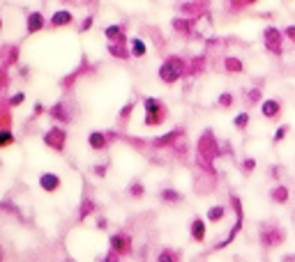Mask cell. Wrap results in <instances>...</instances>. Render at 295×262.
<instances>
[{
	"mask_svg": "<svg viewBox=\"0 0 295 262\" xmlns=\"http://www.w3.org/2000/svg\"><path fill=\"white\" fill-rule=\"evenodd\" d=\"M221 154L219 145H217L215 140V134L212 131H205L203 136H201L199 140V163H201V168H205L208 173H215V159Z\"/></svg>",
	"mask_w": 295,
	"mask_h": 262,
	"instance_id": "cell-1",
	"label": "cell"
},
{
	"mask_svg": "<svg viewBox=\"0 0 295 262\" xmlns=\"http://www.w3.org/2000/svg\"><path fill=\"white\" fill-rule=\"evenodd\" d=\"M258 244L265 251H272V248H279L286 244V230L277 223H260L258 230Z\"/></svg>",
	"mask_w": 295,
	"mask_h": 262,
	"instance_id": "cell-2",
	"label": "cell"
},
{
	"mask_svg": "<svg viewBox=\"0 0 295 262\" xmlns=\"http://www.w3.org/2000/svg\"><path fill=\"white\" fill-rule=\"evenodd\" d=\"M185 71H187L185 60L178 58V55H171V58H166L159 67V81L166 85H173L185 76Z\"/></svg>",
	"mask_w": 295,
	"mask_h": 262,
	"instance_id": "cell-3",
	"label": "cell"
},
{
	"mask_svg": "<svg viewBox=\"0 0 295 262\" xmlns=\"http://www.w3.org/2000/svg\"><path fill=\"white\" fill-rule=\"evenodd\" d=\"M284 30L277 28V25H268V28L263 30V46L268 53L277 55V58H281L284 55Z\"/></svg>",
	"mask_w": 295,
	"mask_h": 262,
	"instance_id": "cell-4",
	"label": "cell"
},
{
	"mask_svg": "<svg viewBox=\"0 0 295 262\" xmlns=\"http://www.w3.org/2000/svg\"><path fill=\"white\" fill-rule=\"evenodd\" d=\"M143 106H145V124H148V127H159V124L166 120V106L161 104L159 99H155V97H145Z\"/></svg>",
	"mask_w": 295,
	"mask_h": 262,
	"instance_id": "cell-5",
	"label": "cell"
},
{
	"mask_svg": "<svg viewBox=\"0 0 295 262\" xmlns=\"http://www.w3.org/2000/svg\"><path fill=\"white\" fill-rule=\"evenodd\" d=\"M109 251L118 253V255H127L132 253V235L127 233H115L109 237Z\"/></svg>",
	"mask_w": 295,
	"mask_h": 262,
	"instance_id": "cell-6",
	"label": "cell"
},
{
	"mask_svg": "<svg viewBox=\"0 0 295 262\" xmlns=\"http://www.w3.org/2000/svg\"><path fill=\"white\" fill-rule=\"evenodd\" d=\"M189 237H191V242H196V244H203L205 239H208V223H205V218H201V216L191 218Z\"/></svg>",
	"mask_w": 295,
	"mask_h": 262,
	"instance_id": "cell-7",
	"label": "cell"
},
{
	"mask_svg": "<svg viewBox=\"0 0 295 262\" xmlns=\"http://www.w3.org/2000/svg\"><path fill=\"white\" fill-rule=\"evenodd\" d=\"M37 182H40V189H42V191H46V193H55L58 189L62 186L60 175H55V173H42Z\"/></svg>",
	"mask_w": 295,
	"mask_h": 262,
	"instance_id": "cell-8",
	"label": "cell"
},
{
	"mask_svg": "<svg viewBox=\"0 0 295 262\" xmlns=\"http://www.w3.org/2000/svg\"><path fill=\"white\" fill-rule=\"evenodd\" d=\"M260 115L265 120H277L281 115V101L279 99H263L260 101Z\"/></svg>",
	"mask_w": 295,
	"mask_h": 262,
	"instance_id": "cell-9",
	"label": "cell"
},
{
	"mask_svg": "<svg viewBox=\"0 0 295 262\" xmlns=\"http://www.w3.org/2000/svg\"><path fill=\"white\" fill-rule=\"evenodd\" d=\"M44 143L51 149H55V152H62V147H65V131L62 129H51L49 134L44 136Z\"/></svg>",
	"mask_w": 295,
	"mask_h": 262,
	"instance_id": "cell-10",
	"label": "cell"
},
{
	"mask_svg": "<svg viewBox=\"0 0 295 262\" xmlns=\"http://www.w3.org/2000/svg\"><path fill=\"white\" fill-rule=\"evenodd\" d=\"M270 200L275 205H286L290 200V189L286 186V184H275V186L270 189Z\"/></svg>",
	"mask_w": 295,
	"mask_h": 262,
	"instance_id": "cell-11",
	"label": "cell"
},
{
	"mask_svg": "<svg viewBox=\"0 0 295 262\" xmlns=\"http://www.w3.org/2000/svg\"><path fill=\"white\" fill-rule=\"evenodd\" d=\"M224 69L228 71V74H242V71H245V62H242L240 58H235V55H226Z\"/></svg>",
	"mask_w": 295,
	"mask_h": 262,
	"instance_id": "cell-12",
	"label": "cell"
},
{
	"mask_svg": "<svg viewBox=\"0 0 295 262\" xmlns=\"http://www.w3.org/2000/svg\"><path fill=\"white\" fill-rule=\"evenodd\" d=\"M88 145H90L92 149H97V152H102V149H106V145H109V138H106V134H102V131H92V134L88 136Z\"/></svg>",
	"mask_w": 295,
	"mask_h": 262,
	"instance_id": "cell-13",
	"label": "cell"
},
{
	"mask_svg": "<svg viewBox=\"0 0 295 262\" xmlns=\"http://www.w3.org/2000/svg\"><path fill=\"white\" fill-rule=\"evenodd\" d=\"M226 212H228L226 205H212V207L208 209V214H205V218L210 223H221L226 218Z\"/></svg>",
	"mask_w": 295,
	"mask_h": 262,
	"instance_id": "cell-14",
	"label": "cell"
},
{
	"mask_svg": "<svg viewBox=\"0 0 295 262\" xmlns=\"http://www.w3.org/2000/svg\"><path fill=\"white\" fill-rule=\"evenodd\" d=\"M72 21H74V16H72V12H67V10L55 12V14L51 16V25H53V28H62V25H70Z\"/></svg>",
	"mask_w": 295,
	"mask_h": 262,
	"instance_id": "cell-15",
	"label": "cell"
},
{
	"mask_svg": "<svg viewBox=\"0 0 295 262\" xmlns=\"http://www.w3.org/2000/svg\"><path fill=\"white\" fill-rule=\"evenodd\" d=\"M42 28H44V16H42L40 12L28 14V35H35V32H40Z\"/></svg>",
	"mask_w": 295,
	"mask_h": 262,
	"instance_id": "cell-16",
	"label": "cell"
},
{
	"mask_svg": "<svg viewBox=\"0 0 295 262\" xmlns=\"http://www.w3.org/2000/svg\"><path fill=\"white\" fill-rule=\"evenodd\" d=\"M159 200H161V203H166V205H178L182 200V193L175 191V189H161Z\"/></svg>",
	"mask_w": 295,
	"mask_h": 262,
	"instance_id": "cell-17",
	"label": "cell"
},
{
	"mask_svg": "<svg viewBox=\"0 0 295 262\" xmlns=\"http://www.w3.org/2000/svg\"><path fill=\"white\" fill-rule=\"evenodd\" d=\"M180 136H182V129H175V131H171V134H166V136H161V138H157L155 145H157V147H166V145H173L175 140L180 138Z\"/></svg>",
	"mask_w": 295,
	"mask_h": 262,
	"instance_id": "cell-18",
	"label": "cell"
},
{
	"mask_svg": "<svg viewBox=\"0 0 295 262\" xmlns=\"http://www.w3.org/2000/svg\"><path fill=\"white\" fill-rule=\"evenodd\" d=\"M157 262H180V253L173 251V248H161Z\"/></svg>",
	"mask_w": 295,
	"mask_h": 262,
	"instance_id": "cell-19",
	"label": "cell"
},
{
	"mask_svg": "<svg viewBox=\"0 0 295 262\" xmlns=\"http://www.w3.org/2000/svg\"><path fill=\"white\" fill-rule=\"evenodd\" d=\"M104 35H106V40H109V42H125L120 25H109V28L104 30Z\"/></svg>",
	"mask_w": 295,
	"mask_h": 262,
	"instance_id": "cell-20",
	"label": "cell"
},
{
	"mask_svg": "<svg viewBox=\"0 0 295 262\" xmlns=\"http://www.w3.org/2000/svg\"><path fill=\"white\" fill-rule=\"evenodd\" d=\"M249 113H247V110H242V113H238L235 115V120H233V127L238 129V131H245L247 127H249Z\"/></svg>",
	"mask_w": 295,
	"mask_h": 262,
	"instance_id": "cell-21",
	"label": "cell"
},
{
	"mask_svg": "<svg viewBox=\"0 0 295 262\" xmlns=\"http://www.w3.org/2000/svg\"><path fill=\"white\" fill-rule=\"evenodd\" d=\"M95 209H97V205L92 203L90 198H85V200H83V205H81V209H79V221H83V218H88V216H90L92 212H95Z\"/></svg>",
	"mask_w": 295,
	"mask_h": 262,
	"instance_id": "cell-22",
	"label": "cell"
},
{
	"mask_svg": "<svg viewBox=\"0 0 295 262\" xmlns=\"http://www.w3.org/2000/svg\"><path fill=\"white\" fill-rule=\"evenodd\" d=\"M122 44H125V42H111V46H109L111 55H115V58H120V60L129 58V53H127V51L122 49Z\"/></svg>",
	"mask_w": 295,
	"mask_h": 262,
	"instance_id": "cell-23",
	"label": "cell"
},
{
	"mask_svg": "<svg viewBox=\"0 0 295 262\" xmlns=\"http://www.w3.org/2000/svg\"><path fill=\"white\" fill-rule=\"evenodd\" d=\"M145 53H148V49H145L143 40H139V37L132 40V55H134V58H143Z\"/></svg>",
	"mask_w": 295,
	"mask_h": 262,
	"instance_id": "cell-24",
	"label": "cell"
},
{
	"mask_svg": "<svg viewBox=\"0 0 295 262\" xmlns=\"http://www.w3.org/2000/svg\"><path fill=\"white\" fill-rule=\"evenodd\" d=\"M260 101H263V90L260 88L247 90V104H260Z\"/></svg>",
	"mask_w": 295,
	"mask_h": 262,
	"instance_id": "cell-25",
	"label": "cell"
},
{
	"mask_svg": "<svg viewBox=\"0 0 295 262\" xmlns=\"http://www.w3.org/2000/svg\"><path fill=\"white\" fill-rule=\"evenodd\" d=\"M288 134H290V127H288V124H279V127H277V131H275V136H272V143L279 145Z\"/></svg>",
	"mask_w": 295,
	"mask_h": 262,
	"instance_id": "cell-26",
	"label": "cell"
},
{
	"mask_svg": "<svg viewBox=\"0 0 295 262\" xmlns=\"http://www.w3.org/2000/svg\"><path fill=\"white\" fill-rule=\"evenodd\" d=\"M173 28L178 30V32H182V35H189V32H191V21H187V19H173Z\"/></svg>",
	"mask_w": 295,
	"mask_h": 262,
	"instance_id": "cell-27",
	"label": "cell"
},
{
	"mask_svg": "<svg viewBox=\"0 0 295 262\" xmlns=\"http://www.w3.org/2000/svg\"><path fill=\"white\" fill-rule=\"evenodd\" d=\"M51 115H53V118H58L60 122H70V115L65 113V104H55L53 108H51Z\"/></svg>",
	"mask_w": 295,
	"mask_h": 262,
	"instance_id": "cell-28",
	"label": "cell"
},
{
	"mask_svg": "<svg viewBox=\"0 0 295 262\" xmlns=\"http://www.w3.org/2000/svg\"><path fill=\"white\" fill-rule=\"evenodd\" d=\"M217 104H219L221 108H231V106L235 104V97L231 92H221L219 97H217Z\"/></svg>",
	"mask_w": 295,
	"mask_h": 262,
	"instance_id": "cell-29",
	"label": "cell"
},
{
	"mask_svg": "<svg viewBox=\"0 0 295 262\" xmlns=\"http://www.w3.org/2000/svg\"><path fill=\"white\" fill-rule=\"evenodd\" d=\"M256 166H258V161H256L254 157H247V159H242V173L245 175H251L256 170Z\"/></svg>",
	"mask_w": 295,
	"mask_h": 262,
	"instance_id": "cell-30",
	"label": "cell"
},
{
	"mask_svg": "<svg viewBox=\"0 0 295 262\" xmlns=\"http://www.w3.org/2000/svg\"><path fill=\"white\" fill-rule=\"evenodd\" d=\"M10 145H14V136H12V131L3 129L0 131V147H10Z\"/></svg>",
	"mask_w": 295,
	"mask_h": 262,
	"instance_id": "cell-31",
	"label": "cell"
},
{
	"mask_svg": "<svg viewBox=\"0 0 295 262\" xmlns=\"http://www.w3.org/2000/svg\"><path fill=\"white\" fill-rule=\"evenodd\" d=\"M127 193H129L132 198H143V193H145V189H143V184L141 182H134L129 189H127Z\"/></svg>",
	"mask_w": 295,
	"mask_h": 262,
	"instance_id": "cell-32",
	"label": "cell"
},
{
	"mask_svg": "<svg viewBox=\"0 0 295 262\" xmlns=\"http://www.w3.org/2000/svg\"><path fill=\"white\" fill-rule=\"evenodd\" d=\"M284 35H286V40H288L290 44H295V25H293V23L284 28Z\"/></svg>",
	"mask_w": 295,
	"mask_h": 262,
	"instance_id": "cell-33",
	"label": "cell"
},
{
	"mask_svg": "<svg viewBox=\"0 0 295 262\" xmlns=\"http://www.w3.org/2000/svg\"><path fill=\"white\" fill-rule=\"evenodd\" d=\"M120 257H122V255H118V253L109 251L104 257H100V262H120Z\"/></svg>",
	"mask_w": 295,
	"mask_h": 262,
	"instance_id": "cell-34",
	"label": "cell"
},
{
	"mask_svg": "<svg viewBox=\"0 0 295 262\" xmlns=\"http://www.w3.org/2000/svg\"><path fill=\"white\" fill-rule=\"evenodd\" d=\"M23 101H25V94H23V92H19V94H14V97L10 99V104H12V106H21Z\"/></svg>",
	"mask_w": 295,
	"mask_h": 262,
	"instance_id": "cell-35",
	"label": "cell"
},
{
	"mask_svg": "<svg viewBox=\"0 0 295 262\" xmlns=\"http://www.w3.org/2000/svg\"><path fill=\"white\" fill-rule=\"evenodd\" d=\"M132 108H134V104H127V106H125V108H122L120 118H127V115H132Z\"/></svg>",
	"mask_w": 295,
	"mask_h": 262,
	"instance_id": "cell-36",
	"label": "cell"
},
{
	"mask_svg": "<svg viewBox=\"0 0 295 262\" xmlns=\"http://www.w3.org/2000/svg\"><path fill=\"white\" fill-rule=\"evenodd\" d=\"M90 25H92V16H88V19H85L83 23H81V30H83V32H85V30L90 28Z\"/></svg>",
	"mask_w": 295,
	"mask_h": 262,
	"instance_id": "cell-37",
	"label": "cell"
},
{
	"mask_svg": "<svg viewBox=\"0 0 295 262\" xmlns=\"http://www.w3.org/2000/svg\"><path fill=\"white\" fill-rule=\"evenodd\" d=\"M95 175H100V177H104V175H106V166H97V168H95Z\"/></svg>",
	"mask_w": 295,
	"mask_h": 262,
	"instance_id": "cell-38",
	"label": "cell"
},
{
	"mask_svg": "<svg viewBox=\"0 0 295 262\" xmlns=\"http://www.w3.org/2000/svg\"><path fill=\"white\" fill-rule=\"evenodd\" d=\"M279 175H281V166H275V168H272V177L279 179Z\"/></svg>",
	"mask_w": 295,
	"mask_h": 262,
	"instance_id": "cell-39",
	"label": "cell"
},
{
	"mask_svg": "<svg viewBox=\"0 0 295 262\" xmlns=\"http://www.w3.org/2000/svg\"><path fill=\"white\" fill-rule=\"evenodd\" d=\"M97 228H100V230H104V228H106V221H104V218H100V221H97Z\"/></svg>",
	"mask_w": 295,
	"mask_h": 262,
	"instance_id": "cell-40",
	"label": "cell"
},
{
	"mask_svg": "<svg viewBox=\"0 0 295 262\" xmlns=\"http://www.w3.org/2000/svg\"><path fill=\"white\" fill-rule=\"evenodd\" d=\"M256 3H258V0H245V5H247V7H251V5H256Z\"/></svg>",
	"mask_w": 295,
	"mask_h": 262,
	"instance_id": "cell-41",
	"label": "cell"
},
{
	"mask_svg": "<svg viewBox=\"0 0 295 262\" xmlns=\"http://www.w3.org/2000/svg\"><path fill=\"white\" fill-rule=\"evenodd\" d=\"M0 30H3V19H0Z\"/></svg>",
	"mask_w": 295,
	"mask_h": 262,
	"instance_id": "cell-42",
	"label": "cell"
}]
</instances>
